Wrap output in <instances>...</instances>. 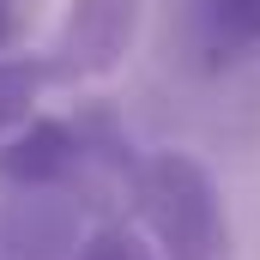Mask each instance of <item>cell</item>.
Wrapping results in <instances>:
<instances>
[{"label": "cell", "mask_w": 260, "mask_h": 260, "mask_svg": "<svg viewBox=\"0 0 260 260\" xmlns=\"http://www.w3.org/2000/svg\"><path fill=\"white\" fill-rule=\"evenodd\" d=\"M133 206L157 260H230V218L212 170L188 151H151L133 164Z\"/></svg>", "instance_id": "1"}, {"label": "cell", "mask_w": 260, "mask_h": 260, "mask_svg": "<svg viewBox=\"0 0 260 260\" xmlns=\"http://www.w3.org/2000/svg\"><path fill=\"white\" fill-rule=\"evenodd\" d=\"M139 6L145 0H73L67 6L61 43L49 49V67L61 73V85L97 79V73L121 67V55L139 37Z\"/></svg>", "instance_id": "2"}, {"label": "cell", "mask_w": 260, "mask_h": 260, "mask_svg": "<svg viewBox=\"0 0 260 260\" xmlns=\"http://www.w3.org/2000/svg\"><path fill=\"white\" fill-rule=\"evenodd\" d=\"M194 49L206 67L242 61L260 49V0H194Z\"/></svg>", "instance_id": "3"}, {"label": "cell", "mask_w": 260, "mask_h": 260, "mask_svg": "<svg viewBox=\"0 0 260 260\" xmlns=\"http://www.w3.org/2000/svg\"><path fill=\"white\" fill-rule=\"evenodd\" d=\"M49 85H61V73L49 67V55H0V139L18 133L37 115Z\"/></svg>", "instance_id": "4"}, {"label": "cell", "mask_w": 260, "mask_h": 260, "mask_svg": "<svg viewBox=\"0 0 260 260\" xmlns=\"http://www.w3.org/2000/svg\"><path fill=\"white\" fill-rule=\"evenodd\" d=\"M73 260H157V254H151V242H145L133 224H97V230L79 242Z\"/></svg>", "instance_id": "5"}, {"label": "cell", "mask_w": 260, "mask_h": 260, "mask_svg": "<svg viewBox=\"0 0 260 260\" xmlns=\"http://www.w3.org/2000/svg\"><path fill=\"white\" fill-rule=\"evenodd\" d=\"M30 18H37V0H0V55L24 43Z\"/></svg>", "instance_id": "6"}]
</instances>
